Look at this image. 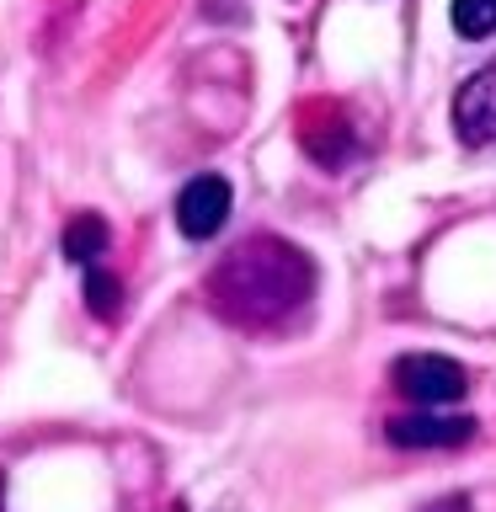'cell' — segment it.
<instances>
[{"label": "cell", "instance_id": "cell-6", "mask_svg": "<svg viewBox=\"0 0 496 512\" xmlns=\"http://www.w3.org/2000/svg\"><path fill=\"white\" fill-rule=\"evenodd\" d=\"M299 144L310 150V160H320V166H342L352 155V144H358V134H352V123L342 118V107L315 102L299 118Z\"/></svg>", "mask_w": 496, "mask_h": 512}, {"label": "cell", "instance_id": "cell-8", "mask_svg": "<svg viewBox=\"0 0 496 512\" xmlns=\"http://www.w3.org/2000/svg\"><path fill=\"white\" fill-rule=\"evenodd\" d=\"M86 304H91L96 320H118V310H123V283L112 278L102 262L86 267Z\"/></svg>", "mask_w": 496, "mask_h": 512}, {"label": "cell", "instance_id": "cell-7", "mask_svg": "<svg viewBox=\"0 0 496 512\" xmlns=\"http://www.w3.org/2000/svg\"><path fill=\"white\" fill-rule=\"evenodd\" d=\"M64 256L70 262H80V267H96L107 256V219L102 214H75L70 224H64Z\"/></svg>", "mask_w": 496, "mask_h": 512}, {"label": "cell", "instance_id": "cell-1", "mask_svg": "<svg viewBox=\"0 0 496 512\" xmlns=\"http://www.w3.org/2000/svg\"><path fill=\"white\" fill-rule=\"evenodd\" d=\"M315 294V262L294 240L278 235H251L208 272V304L230 320V326H278L299 315Z\"/></svg>", "mask_w": 496, "mask_h": 512}, {"label": "cell", "instance_id": "cell-3", "mask_svg": "<svg viewBox=\"0 0 496 512\" xmlns=\"http://www.w3.org/2000/svg\"><path fill=\"white\" fill-rule=\"evenodd\" d=\"M230 208H235L230 182L214 176V171H203L176 192V230H182L187 240H214L224 230V219H230Z\"/></svg>", "mask_w": 496, "mask_h": 512}, {"label": "cell", "instance_id": "cell-2", "mask_svg": "<svg viewBox=\"0 0 496 512\" xmlns=\"http://www.w3.org/2000/svg\"><path fill=\"white\" fill-rule=\"evenodd\" d=\"M390 379L406 400H416V406H454V400L470 390L464 363L443 358V352H406V358H395Z\"/></svg>", "mask_w": 496, "mask_h": 512}, {"label": "cell", "instance_id": "cell-10", "mask_svg": "<svg viewBox=\"0 0 496 512\" xmlns=\"http://www.w3.org/2000/svg\"><path fill=\"white\" fill-rule=\"evenodd\" d=\"M427 512H470V502H464V496H443V502H432Z\"/></svg>", "mask_w": 496, "mask_h": 512}, {"label": "cell", "instance_id": "cell-5", "mask_svg": "<svg viewBox=\"0 0 496 512\" xmlns=\"http://www.w3.org/2000/svg\"><path fill=\"white\" fill-rule=\"evenodd\" d=\"M475 416H432V411H406L384 422V438L395 448H459L475 438Z\"/></svg>", "mask_w": 496, "mask_h": 512}, {"label": "cell", "instance_id": "cell-9", "mask_svg": "<svg viewBox=\"0 0 496 512\" xmlns=\"http://www.w3.org/2000/svg\"><path fill=\"white\" fill-rule=\"evenodd\" d=\"M448 16H454V32H464V38H491L496 32V0H454Z\"/></svg>", "mask_w": 496, "mask_h": 512}, {"label": "cell", "instance_id": "cell-4", "mask_svg": "<svg viewBox=\"0 0 496 512\" xmlns=\"http://www.w3.org/2000/svg\"><path fill=\"white\" fill-rule=\"evenodd\" d=\"M454 134L464 144H496V64L475 70L464 86L454 91Z\"/></svg>", "mask_w": 496, "mask_h": 512}]
</instances>
